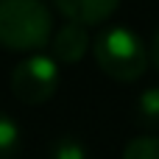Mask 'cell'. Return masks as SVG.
<instances>
[{
  "label": "cell",
  "mask_w": 159,
  "mask_h": 159,
  "mask_svg": "<svg viewBox=\"0 0 159 159\" xmlns=\"http://www.w3.org/2000/svg\"><path fill=\"white\" fill-rule=\"evenodd\" d=\"M53 36V14L42 0H0V48L34 53Z\"/></svg>",
  "instance_id": "cell-1"
},
{
  "label": "cell",
  "mask_w": 159,
  "mask_h": 159,
  "mask_svg": "<svg viewBox=\"0 0 159 159\" xmlns=\"http://www.w3.org/2000/svg\"><path fill=\"white\" fill-rule=\"evenodd\" d=\"M92 56L109 78L123 84L143 78L151 61V50L145 48L140 34H134L126 25H112L101 31L92 42Z\"/></svg>",
  "instance_id": "cell-2"
},
{
  "label": "cell",
  "mask_w": 159,
  "mask_h": 159,
  "mask_svg": "<svg viewBox=\"0 0 159 159\" xmlns=\"http://www.w3.org/2000/svg\"><path fill=\"white\" fill-rule=\"evenodd\" d=\"M59 89V61L45 53H31L11 70V92L28 106L48 103Z\"/></svg>",
  "instance_id": "cell-3"
},
{
  "label": "cell",
  "mask_w": 159,
  "mask_h": 159,
  "mask_svg": "<svg viewBox=\"0 0 159 159\" xmlns=\"http://www.w3.org/2000/svg\"><path fill=\"white\" fill-rule=\"evenodd\" d=\"M50 3L56 6L59 14L67 17V22H78L84 28L106 22L120 6V0H50Z\"/></svg>",
  "instance_id": "cell-4"
},
{
  "label": "cell",
  "mask_w": 159,
  "mask_h": 159,
  "mask_svg": "<svg viewBox=\"0 0 159 159\" xmlns=\"http://www.w3.org/2000/svg\"><path fill=\"white\" fill-rule=\"evenodd\" d=\"M89 34L84 25L78 22H64L53 36H50V50H53V59L61 61V64H78L87 50H89Z\"/></svg>",
  "instance_id": "cell-5"
},
{
  "label": "cell",
  "mask_w": 159,
  "mask_h": 159,
  "mask_svg": "<svg viewBox=\"0 0 159 159\" xmlns=\"http://www.w3.org/2000/svg\"><path fill=\"white\" fill-rule=\"evenodd\" d=\"M20 137H22V131H20V126L11 120V115L0 112V159H11L17 154Z\"/></svg>",
  "instance_id": "cell-6"
},
{
  "label": "cell",
  "mask_w": 159,
  "mask_h": 159,
  "mask_svg": "<svg viewBox=\"0 0 159 159\" xmlns=\"http://www.w3.org/2000/svg\"><path fill=\"white\" fill-rule=\"evenodd\" d=\"M137 117L145 129H159V87H151L137 101Z\"/></svg>",
  "instance_id": "cell-7"
},
{
  "label": "cell",
  "mask_w": 159,
  "mask_h": 159,
  "mask_svg": "<svg viewBox=\"0 0 159 159\" xmlns=\"http://www.w3.org/2000/svg\"><path fill=\"white\" fill-rule=\"evenodd\" d=\"M120 159H159V137H154V134L134 137L123 148V157Z\"/></svg>",
  "instance_id": "cell-8"
},
{
  "label": "cell",
  "mask_w": 159,
  "mask_h": 159,
  "mask_svg": "<svg viewBox=\"0 0 159 159\" xmlns=\"http://www.w3.org/2000/svg\"><path fill=\"white\" fill-rule=\"evenodd\" d=\"M50 159H87V148L78 137H59L50 145Z\"/></svg>",
  "instance_id": "cell-9"
},
{
  "label": "cell",
  "mask_w": 159,
  "mask_h": 159,
  "mask_svg": "<svg viewBox=\"0 0 159 159\" xmlns=\"http://www.w3.org/2000/svg\"><path fill=\"white\" fill-rule=\"evenodd\" d=\"M151 61H154V67H157V73H159V28H157V34H154V45H151Z\"/></svg>",
  "instance_id": "cell-10"
}]
</instances>
